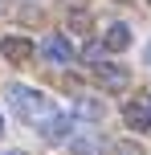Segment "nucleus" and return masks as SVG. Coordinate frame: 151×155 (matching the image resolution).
I'll return each instance as SVG.
<instances>
[{
  "label": "nucleus",
  "instance_id": "nucleus-1",
  "mask_svg": "<svg viewBox=\"0 0 151 155\" xmlns=\"http://www.w3.org/2000/svg\"><path fill=\"white\" fill-rule=\"evenodd\" d=\"M4 98H8V106H12L21 118H29V123H45L49 114H57L53 102H49L41 90L25 86V82H8V86H4Z\"/></svg>",
  "mask_w": 151,
  "mask_h": 155
},
{
  "label": "nucleus",
  "instance_id": "nucleus-2",
  "mask_svg": "<svg viewBox=\"0 0 151 155\" xmlns=\"http://www.w3.org/2000/svg\"><path fill=\"white\" fill-rule=\"evenodd\" d=\"M90 78H94L102 90H110V94H119V90L131 86V70L127 65H114V61H94L90 65Z\"/></svg>",
  "mask_w": 151,
  "mask_h": 155
},
{
  "label": "nucleus",
  "instance_id": "nucleus-3",
  "mask_svg": "<svg viewBox=\"0 0 151 155\" xmlns=\"http://www.w3.org/2000/svg\"><path fill=\"white\" fill-rule=\"evenodd\" d=\"M37 53L45 57L49 65H70V61H74V45H70L65 33H49V37L37 45Z\"/></svg>",
  "mask_w": 151,
  "mask_h": 155
},
{
  "label": "nucleus",
  "instance_id": "nucleus-4",
  "mask_svg": "<svg viewBox=\"0 0 151 155\" xmlns=\"http://www.w3.org/2000/svg\"><path fill=\"white\" fill-rule=\"evenodd\" d=\"M70 131H74V118L70 114H49L45 123H41V135H45L49 143H65Z\"/></svg>",
  "mask_w": 151,
  "mask_h": 155
},
{
  "label": "nucleus",
  "instance_id": "nucleus-5",
  "mask_svg": "<svg viewBox=\"0 0 151 155\" xmlns=\"http://www.w3.org/2000/svg\"><path fill=\"white\" fill-rule=\"evenodd\" d=\"M131 41H135V37H131V25H123V21H119V25H110V29L102 33V45L110 49V53H127Z\"/></svg>",
  "mask_w": 151,
  "mask_h": 155
},
{
  "label": "nucleus",
  "instance_id": "nucleus-6",
  "mask_svg": "<svg viewBox=\"0 0 151 155\" xmlns=\"http://www.w3.org/2000/svg\"><path fill=\"white\" fill-rule=\"evenodd\" d=\"M0 53H4L12 65H21V61H29V57H33V41H29V37H16V33H12V37H4Z\"/></svg>",
  "mask_w": 151,
  "mask_h": 155
},
{
  "label": "nucleus",
  "instance_id": "nucleus-7",
  "mask_svg": "<svg viewBox=\"0 0 151 155\" xmlns=\"http://www.w3.org/2000/svg\"><path fill=\"white\" fill-rule=\"evenodd\" d=\"M123 123L131 131H151V106L147 102H127L123 106Z\"/></svg>",
  "mask_w": 151,
  "mask_h": 155
},
{
  "label": "nucleus",
  "instance_id": "nucleus-8",
  "mask_svg": "<svg viewBox=\"0 0 151 155\" xmlns=\"http://www.w3.org/2000/svg\"><path fill=\"white\" fill-rule=\"evenodd\" d=\"M110 155H147V151L139 147L135 139H119V143H114V147H110Z\"/></svg>",
  "mask_w": 151,
  "mask_h": 155
},
{
  "label": "nucleus",
  "instance_id": "nucleus-9",
  "mask_svg": "<svg viewBox=\"0 0 151 155\" xmlns=\"http://www.w3.org/2000/svg\"><path fill=\"white\" fill-rule=\"evenodd\" d=\"M78 114H82V118H102L106 110L98 106V102H86V98H82V102H78Z\"/></svg>",
  "mask_w": 151,
  "mask_h": 155
},
{
  "label": "nucleus",
  "instance_id": "nucleus-10",
  "mask_svg": "<svg viewBox=\"0 0 151 155\" xmlns=\"http://www.w3.org/2000/svg\"><path fill=\"white\" fill-rule=\"evenodd\" d=\"M70 29H90V12H82V8H74V12H70Z\"/></svg>",
  "mask_w": 151,
  "mask_h": 155
},
{
  "label": "nucleus",
  "instance_id": "nucleus-11",
  "mask_svg": "<svg viewBox=\"0 0 151 155\" xmlns=\"http://www.w3.org/2000/svg\"><path fill=\"white\" fill-rule=\"evenodd\" d=\"M70 151H74V155H94L98 147H94V139H74V143H70Z\"/></svg>",
  "mask_w": 151,
  "mask_h": 155
},
{
  "label": "nucleus",
  "instance_id": "nucleus-12",
  "mask_svg": "<svg viewBox=\"0 0 151 155\" xmlns=\"http://www.w3.org/2000/svg\"><path fill=\"white\" fill-rule=\"evenodd\" d=\"M143 61H147V65H151V41H147V49H143Z\"/></svg>",
  "mask_w": 151,
  "mask_h": 155
},
{
  "label": "nucleus",
  "instance_id": "nucleus-13",
  "mask_svg": "<svg viewBox=\"0 0 151 155\" xmlns=\"http://www.w3.org/2000/svg\"><path fill=\"white\" fill-rule=\"evenodd\" d=\"M4 155H29V151H21V147H16V151H4Z\"/></svg>",
  "mask_w": 151,
  "mask_h": 155
},
{
  "label": "nucleus",
  "instance_id": "nucleus-14",
  "mask_svg": "<svg viewBox=\"0 0 151 155\" xmlns=\"http://www.w3.org/2000/svg\"><path fill=\"white\" fill-rule=\"evenodd\" d=\"M0 135H4V114H0Z\"/></svg>",
  "mask_w": 151,
  "mask_h": 155
},
{
  "label": "nucleus",
  "instance_id": "nucleus-15",
  "mask_svg": "<svg viewBox=\"0 0 151 155\" xmlns=\"http://www.w3.org/2000/svg\"><path fill=\"white\" fill-rule=\"evenodd\" d=\"M147 106H151V94H147Z\"/></svg>",
  "mask_w": 151,
  "mask_h": 155
}]
</instances>
